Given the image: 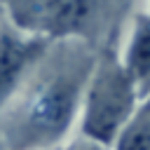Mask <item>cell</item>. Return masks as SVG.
<instances>
[{"instance_id": "277c9868", "label": "cell", "mask_w": 150, "mask_h": 150, "mask_svg": "<svg viewBox=\"0 0 150 150\" xmlns=\"http://www.w3.org/2000/svg\"><path fill=\"white\" fill-rule=\"evenodd\" d=\"M49 47L52 40L47 38L26 33L9 21L0 23V112L19 96L26 77L33 75Z\"/></svg>"}, {"instance_id": "52a82bcc", "label": "cell", "mask_w": 150, "mask_h": 150, "mask_svg": "<svg viewBox=\"0 0 150 150\" xmlns=\"http://www.w3.org/2000/svg\"><path fill=\"white\" fill-rule=\"evenodd\" d=\"M63 150H110V148H105V145H101V143H96V141H89V138H84V136H77V138H73Z\"/></svg>"}, {"instance_id": "5b68a950", "label": "cell", "mask_w": 150, "mask_h": 150, "mask_svg": "<svg viewBox=\"0 0 150 150\" xmlns=\"http://www.w3.org/2000/svg\"><path fill=\"white\" fill-rule=\"evenodd\" d=\"M120 59L141 89V96H145L150 91V12H141L134 16L129 40Z\"/></svg>"}, {"instance_id": "8992f818", "label": "cell", "mask_w": 150, "mask_h": 150, "mask_svg": "<svg viewBox=\"0 0 150 150\" xmlns=\"http://www.w3.org/2000/svg\"><path fill=\"white\" fill-rule=\"evenodd\" d=\"M110 150H150V91L138 101Z\"/></svg>"}, {"instance_id": "3957f363", "label": "cell", "mask_w": 150, "mask_h": 150, "mask_svg": "<svg viewBox=\"0 0 150 150\" xmlns=\"http://www.w3.org/2000/svg\"><path fill=\"white\" fill-rule=\"evenodd\" d=\"M12 26L59 40H84L98 23L103 0H0Z\"/></svg>"}, {"instance_id": "9c48e42d", "label": "cell", "mask_w": 150, "mask_h": 150, "mask_svg": "<svg viewBox=\"0 0 150 150\" xmlns=\"http://www.w3.org/2000/svg\"><path fill=\"white\" fill-rule=\"evenodd\" d=\"M148 2H150V0H148ZM148 12H150V9H148Z\"/></svg>"}, {"instance_id": "7a4b0ae2", "label": "cell", "mask_w": 150, "mask_h": 150, "mask_svg": "<svg viewBox=\"0 0 150 150\" xmlns=\"http://www.w3.org/2000/svg\"><path fill=\"white\" fill-rule=\"evenodd\" d=\"M141 98V89L124 68L120 54L112 49L98 54L94 59L82 96L77 120L80 136L112 148Z\"/></svg>"}, {"instance_id": "ba28073f", "label": "cell", "mask_w": 150, "mask_h": 150, "mask_svg": "<svg viewBox=\"0 0 150 150\" xmlns=\"http://www.w3.org/2000/svg\"><path fill=\"white\" fill-rule=\"evenodd\" d=\"M0 150H5V145H2V141H0Z\"/></svg>"}, {"instance_id": "6da1fadb", "label": "cell", "mask_w": 150, "mask_h": 150, "mask_svg": "<svg viewBox=\"0 0 150 150\" xmlns=\"http://www.w3.org/2000/svg\"><path fill=\"white\" fill-rule=\"evenodd\" d=\"M49 52V49H47ZM84 42H77L73 59H42L40 80L30 82L14 110L7 112L5 150H56L73 124L80 120L84 87L94 66Z\"/></svg>"}]
</instances>
